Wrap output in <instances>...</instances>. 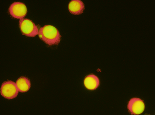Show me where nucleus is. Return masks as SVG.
I'll list each match as a JSON object with an SVG mask.
<instances>
[{
  "instance_id": "obj_4",
  "label": "nucleus",
  "mask_w": 155,
  "mask_h": 115,
  "mask_svg": "<svg viewBox=\"0 0 155 115\" xmlns=\"http://www.w3.org/2000/svg\"><path fill=\"white\" fill-rule=\"evenodd\" d=\"M9 12L11 16L15 18L22 19L27 15V7L23 3L15 2L10 6Z\"/></svg>"
},
{
  "instance_id": "obj_5",
  "label": "nucleus",
  "mask_w": 155,
  "mask_h": 115,
  "mask_svg": "<svg viewBox=\"0 0 155 115\" xmlns=\"http://www.w3.org/2000/svg\"><path fill=\"white\" fill-rule=\"evenodd\" d=\"M128 108L131 114H141L144 110V103L143 101L139 98H133L129 102Z\"/></svg>"
},
{
  "instance_id": "obj_7",
  "label": "nucleus",
  "mask_w": 155,
  "mask_h": 115,
  "mask_svg": "<svg viewBox=\"0 0 155 115\" xmlns=\"http://www.w3.org/2000/svg\"><path fill=\"white\" fill-rule=\"evenodd\" d=\"M84 83L87 89L94 90L99 87L100 81L99 78L97 76L94 75H91L85 78Z\"/></svg>"
},
{
  "instance_id": "obj_8",
  "label": "nucleus",
  "mask_w": 155,
  "mask_h": 115,
  "mask_svg": "<svg viewBox=\"0 0 155 115\" xmlns=\"http://www.w3.org/2000/svg\"><path fill=\"white\" fill-rule=\"evenodd\" d=\"M16 84L19 92H27L31 86L30 80L25 77L19 78L16 81Z\"/></svg>"
},
{
  "instance_id": "obj_3",
  "label": "nucleus",
  "mask_w": 155,
  "mask_h": 115,
  "mask_svg": "<svg viewBox=\"0 0 155 115\" xmlns=\"http://www.w3.org/2000/svg\"><path fill=\"white\" fill-rule=\"evenodd\" d=\"M19 91L16 84L12 81L3 83L1 90V95L8 99H14L17 96Z\"/></svg>"
},
{
  "instance_id": "obj_2",
  "label": "nucleus",
  "mask_w": 155,
  "mask_h": 115,
  "mask_svg": "<svg viewBox=\"0 0 155 115\" xmlns=\"http://www.w3.org/2000/svg\"><path fill=\"white\" fill-rule=\"evenodd\" d=\"M21 31L23 35L34 37L38 34V29L34 23L28 19H22L19 21Z\"/></svg>"
},
{
  "instance_id": "obj_6",
  "label": "nucleus",
  "mask_w": 155,
  "mask_h": 115,
  "mask_svg": "<svg viewBox=\"0 0 155 115\" xmlns=\"http://www.w3.org/2000/svg\"><path fill=\"white\" fill-rule=\"evenodd\" d=\"M69 11L72 14L79 15L82 14L85 9V5L80 0H73L68 5Z\"/></svg>"
},
{
  "instance_id": "obj_1",
  "label": "nucleus",
  "mask_w": 155,
  "mask_h": 115,
  "mask_svg": "<svg viewBox=\"0 0 155 115\" xmlns=\"http://www.w3.org/2000/svg\"><path fill=\"white\" fill-rule=\"evenodd\" d=\"M39 38L48 45H58L60 42L61 36L58 29L51 25H45L39 31Z\"/></svg>"
}]
</instances>
